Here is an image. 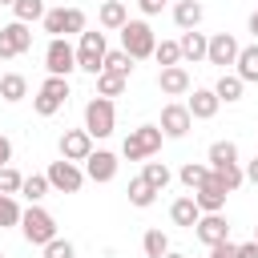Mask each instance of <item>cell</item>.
Instances as JSON below:
<instances>
[{"label":"cell","mask_w":258,"mask_h":258,"mask_svg":"<svg viewBox=\"0 0 258 258\" xmlns=\"http://www.w3.org/2000/svg\"><path fill=\"white\" fill-rule=\"evenodd\" d=\"M20 234H24L28 246H48V242L56 238V218H52L40 202H32V206L24 210V218H20Z\"/></svg>","instance_id":"6da1fadb"},{"label":"cell","mask_w":258,"mask_h":258,"mask_svg":"<svg viewBox=\"0 0 258 258\" xmlns=\"http://www.w3.org/2000/svg\"><path fill=\"white\" fill-rule=\"evenodd\" d=\"M161 125H137V129H129V137H125V145H121V157L125 161H149L157 149H161Z\"/></svg>","instance_id":"7a4b0ae2"},{"label":"cell","mask_w":258,"mask_h":258,"mask_svg":"<svg viewBox=\"0 0 258 258\" xmlns=\"http://www.w3.org/2000/svg\"><path fill=\"white\" fill-rule=\"evenodd\" d=\"M105 52H109V44H105V32H81V44H77V69L81 73H89V77H97L101 69H105Z\"/></svg>","instance_id":"3957f363"},{"label":"cell","mask_w":258,"mask_h":258,"mask_svg":"<svg viewBox=\"0 0 258 258\" xmlns=\"http://www.w3.org/2000/svg\"><path fill=\"white\" fill-rule=\"evenodd\" d=\"M121 48H125L133 60H145V56H153L157 36H153V28H149L145 20H129V24L121 28Z\"/></svg>","instance_id":"277c9868"},{"label":"cell","mask_w":258,"mask_h":258,"mask_svg":"<svg viewBox=\"0 0 258 258\" xmlns=\"http://www.w3.org/2000/svg\"><path fill=\"white\" fill-rule=\"evenodd\" d=\"M40 24H44V32H48V36H81L89 20H85V12H81V8H48Z\"/></svg>","instance_id":"5b68a950"},{"label":"cell","mask_w":258,"mask_h":258,"mask_svg":"<svg viewBox=\"0 0 258 258\" xmlns=\"http://www.w3.org/2000/svg\"><path fill=\"white\" fill-rule=\"evenodd\" d=\"M85 129L93 137H109L117 129V109H113V97H93L85 105Z\"/></svg>","instance_id":"8992f818"},{"label":"cell","mask_w":258,"mask_h":258,"mask_svg":"<svg viewBox=\"0 0 258 258\" xmlns=\"http://www.w3.org/2000/svg\"><path fill=\"white\" fill-rule=\"evenodd\" d=\"M44 69H48V77H69V73L77 69V48L69 44V36H48Z\"/></svg>","instance_id":"52a82bcc"},{"label":"cell","mask_w":258,"mask_h":258,"mask_svg":"<svg viewBox=\"0 0 258 258\" xmlns=\"http://www.w3.org/2000/svg\"><path fill=\"white\" fill-rule=\"evenodd\" d=\"M64 101H69V77H48L40 85V93L32 97V109H36V117H52V113H60Z\"/></svg>","instance_id":"ba28073f"},{"label":"cell","mask_w":258,"mask_h":258,"mask_svg":"<svg viewBox=\"0 0 258 258\" xmlns=\"http://www.w3.org/2000/svg\"><path fill=\"white\" fill-rule=\"evenodd\" d=\"M32 48V28L24 20H12L0 28V60H12V56H24Z\"/></svg>","instance_id":"9c48e42d"},{"label":"cell","mask_w":258,"mask_h":258,"mask_svg":"<svg viewBox=\"0 0 258 258\" xmlns=\"http://www.w3.org/2000/svg\"><path fill=\"white\" fill-rule=\"evenodd\" d=\"M48 185L56 189V194H77L81 185H85V169L77 165V161H52L48 165Z\"/></svg>","instance_id":"30bf717a"},{"label":"cell","mask_w":258,"mask_h":258,"mask_svg":"<svg viewBox=\"0 0 258 258\" xmlns=\"http://www.w3.org/2000/svg\"><path fill=\"white\" fill-rule=\"evenodd\" d=\"M226 198H230V189H226V185H222L214 173H210V177H206V181L194 189V202H198V210H202V214H222Z\"/></svg>","instance_id":"8fae6325"},{"label":"cell","mask_w":258,"mask_h":258,"mask_svg":"<svg viewBox=\"0 0 258 258\" xmlns=\"http://www.w3.org/2000/svg\"><path fill=\"white\" fill-rule=\"evenodd\" d=\"M189 129H194V117H189V109H185L181 101H169V105L161 109V133L177 141V137H185Z\"/></svg>","instance_id":"7c38bea8"},{"label":"cell","mask_w":258,"mask_h":258,"mask_svg":"<svg viewBox=\"0 0 258 258\" xmlns=\"http://www.w3.org/2000/svg\"><path fill=\"white\" fill-rule=\"evenodd\" d=\"M93 153V133L89 129H64L60 133V157L64 161H85Z\"/></svg>","instance_id":"4fadbf2b"},{"label":"cell","mask_w":258,"mask_h":258,"mask_svg":"<svg viewBox=\"0 0 258 258\" xmlns=\"http://www.w3.org/2000/svg\"><path fill=\"white\" fill-rule=\"evenodd\" d=\"M85 177L89 181H113L117 177V153H109V149H93L89 157H85Z\"/></svg>","instance_id":"5bb4252c"},{"label":"cell","mask_w":258,"mask_h":258,"mask_svg":"<svg viewBox=\"0 0 258 258\" xmlns=\"http://www.w3.org/2000/svg\"><path fill=\"white\" fill-rule=\"evenodd\" d=\"M194 234H198V242L218 246V242H226V238H230V222H226L222 214H202V218H198V226H194Z\"/></svg>","instance_id":"9a60e30c"},{"label":"cell","mask_w":258,"mask_h":258,"mask_svg":"<svg viewBox=\"0 0 258 258\" xmlns=\"http://www.w3.org/2000/svg\"><path fill=\"white\" fill-rule=\"evenodd\" d=\"M238 48H242V44H238L230 32H214V36H210V52H206V60L226 69V64H234V60H238Z\"/></svg>","instance_id":"2e32d148"},{"label":"cell","mask_w":258,"mask_h":258,"mask_svg":"<svg viewBox=\"0 0 258 258\" xmlns=\"http://www.w3.org/2000/svg\"><path fill=\"white\" fill-rule=\"evenodd\" d=\"M157 89H161L165 97H185V93L194 89V81H189V73H185L181 64H169V69L157 73Z\"/></svg>","instance_id":"e0dca14e"},{"label":"cell","mask_w":258,"mask_h":258,"mask_svg":"<svg viewBox=\"0 0 258 258\" xmlns=\"http://www.w3.org/2000/svg\"><path fill=\"white\" fill-rule=\"evenodd\" d=\"M185 109H189V117H194V121H210V117L222 109V101H218V93H214V89H189Z\"/></svg>","instance_id":"ac0fdd59"},{"label":"cell","mask_w":258,"mask_h":258,"mask_svg":"<svg viewBox=\"0 0 258 258\" xmlns=\"http://www.w3.org/2000/svg\"><path fill=\"white\" fill-rule=\"evenodd\" d=\"M97 24H101L105 32H121V28L129 24V8H125L121 0H105V4L97 8Z\"/></svg>","instance_id":"d6986e66"},{"label":"cell","mask_w":258,"mask_h":258,"mask_svg":"<svg viewBox=\"0 0 258 258\" xmlns=\"http://www.w3.org/2000/svg\"><path fill=\"white\" fill-rule=\"evenodd\" d=\"M181 60H189V64H198V60H206V52H210V36L206 32H198V28H189V32H181Z\"/></svg>","instance_id":"ffe728a7"},{"label":"cell","mask_w":258,"mask_h":258,"mask_svg":"<svg viewBox=\"0 0 258 258\" xmlns=\"http://www.w3.org/2000/svg\"><path fill=\"white\" fill-rule=\"evenodd\" d=\"M202 16H206V8H202L198 0H177V4H173V24H177L181 32L198 28V24H202Z\"/></svg>","instance_id":"44dd1931"},{"label":"cell","mask_w":258,"mask_h":258,"mask_svg":"<svg viewBox=\"0 0 258 258\" xmlns=\"http://www.w3.org/2000/svg\"><path fill=\"white\" fill-rule=\"evenodd\" d=\"M169 218H173V226H181V230H194V226H198V218H202V210H198L194 194H189V198H177V202L169 206Z\"/></svg>","instance_id":"7402d4cb"},{"label":"cell","mask_w":258,"mask_h":258,"mask_svg":"<svg viewBox=\"0 0 258 258\" xmlns=\"http://www.w3.org/2000/svg\"><path fill=\"white\" fill-rule=\"evenodd\" d=\"M242 89H246V81H242L238 73H222V77H218V85H214V93H218V101H222V105L242 101Z\"/></svg>","instance_id":"603a6c76"},{"label":"cell","mask_w":258,"mask_h":258,"mask_svg":"<svg viewBox=\"0 0 258 258\" xmlns=\"http://www.w3.org/2000/svg\"><path fill=\"white\" fill-rule=\"evenodd\" d=\"M234 64H238V77H242L246 85H254V81H258V40L246 44V48H238V60H234Z\"/></svg>","instance_id":"cb8c5ba5"},{"label":"cell","mask_w":258,"mask_h":258,"mask_svg":"<svg viewBox=\"0 0 258 258\" xmlns=\"http://www.w3.org/2000/svg\"><path fill=\"white\" fill-rule=\"evenodd\" d=\"M125 194H129V206H137V210H149V206L157 202V189H153V185H149L145 177H133Z\"/></svg>","instance_id":"d4e9b609"},{"label":"cell","mask_w":258,"mask_h":258,"mask_svg":"<svg viewBox=\"0 0 258 258\" xmlns=\"http://www.w3.org/2000/svg\"><path fill=\"white\" fill-rule=\"evenodd\" d=\"M0 97H4L8 105L24 101V97H28V81H24L20 73H4V77H0Z\"/></svg>","instance_id":"484cf974"},{"label":"cell","mask_w":258,"mask_h":258,"mask_svg":"<svg viewBox=\"0 0 258 258\" xmlns=\"http://www.w3.org/2000/svg\"><path fill=\"white\" fill-rule=\"evenodd\" d=\"M210 169H214V177H218V181H222L230 194H234V189L246 181V169H242L238 161H222V165H210Z\"/></svg>","instance_id":"4316f807"},{"label":"cell","mask_w":258,"mask_h":258,"mask_svg":"<svg viewBox=\"0 0 258 258\" xmlns=\"http://www.w3.org/2000/svg\"><path fill=\"white\" fill-rule=\"evenodd\" d=\"M129 85V77L121 73H97V97H121Z\"/></svg>","instance_id":"83f0119b"},{"label":"cell","mask_w":258,"mask_h":258,"mask_svg":"<svg viewBox=\"0 0 258 258\" xmlns=\"http://www.w3.org/2000/svg\"><path fill=\"white\" fill-rule=\"evenodd\" d=\"M141 177H145V181H149V185H153L157 194H161V189H165V185L173 181V173H169V165H165V161H145Z\"/></svg>","instance_id":"f1b7e54d"},{"label":"cell","mask_w":258,"mask_h":258,"mask_svg":"<svg viewBox=\"0 0 258 258\" xmlns=\"http://www.w3.org/2000/svg\"><path fill=\"white\" fill-rule=\"evenodd\" d=\"M210 173H214V169H210V165H202V161H185V165L177 169V177H181V185H185V189H198Z\"/></svg>","instance_id":"f546056e"},{"label":"cell","mask_w":258,"mask_h":258,"mask_svg":"<svg viewBox=\"0 0 258 258\" xmlns=\"http://www.w3.org/2000/svg\"><path fill=\"white\" fill-rule=\"evenodd\" d=\"M141 250H145V258H165V254H169V238H165L161 230H145Z\"/></svg>","instance_id":"4dcf8cb0"},{"label":"cell","mask_w":258,"mask_h":258,"mask_svg":"<svg viewBox=\"0 0 258 258\" xmlns=\"http://www.w3.org/2000/svg\"><path fill=\"white\" fill-rule=\"evenodd\" d=\"M12 12H16V20H24V24H36V20H44V0H16L12 4Z\"/></svg>","instance_id":"1f68e13d"},{"label":"cell","mask_w":258,"mask_h":258,"mask_svg":"<svg viewBox=\"0 0 258 258\" xmlns=\"http://www.w3.org/2000/svg\"><path fill=\"white\" fill-rule=\"evenodd\" d=\"M20 218H24V210L16 206V194H0V230L20 226Z\"/></svg>","instance_id":"d6a6232c"},{"label":"cell","mask_w":258,"mask_h":258,"mask_svg":"<svg viewBox=\"0 0 258 258\" xmlns=\"http://www.w3.org/2000/svg\"><path fill=\"white\" fill-rule=\"evenodd\" d=\"M101 73H121V77H129V73H133V56H129L125 48L105 52V69H101Z\"/></svg>","instance_id":"836d02e7"},{"label":"cell","mask_w":258,"mask_h":258,"mask_svg":"<svg viewBox=\"0 0 258 258\" xmlns=\"http://www.w3.org/2000/svg\"><path fill=\"white\" fill-rule=\"evenodd\" d=\"M48 189H52V185H48V173H32V177H24V185H20V194L28 198V206H32V202H40Z\"/></svg>","instance_id":"e575fe53"},{"label":"cell","mask_w":258,"mask_h":258,"mask_svg":"<svg viewBox=\"0 0 258 258\" xmlns=\"http://www.w3.org/2000/svg\"><path fill=\"white\" fill-rule=\"evenodd\" d=\"M153 60H157L161 69H169V64H181V44H177V40H161V44L153 48Z\"/></svg>","instance_id":"d590c367"},{"label":"cell","mask_w":258,"mask_h":258,"mask_svg":"<svg viewBox=\"0 0 258 258\" xmlns=\"http://www.w3.org/2000/svg\"><path fill=\"white\" fill-rule=\"evenodd\" d=\"M222 161H238V145L234 141H214L210 145V165H222Z\"/></svg>","instance_id":"8d00e7d4"},{"label":"cell","mask_w":258,"mask_h":258,"mask_svg":"<svg viewBox=\"0 0 258 258\" xmlns=\"http://www.w3.org/2000/svg\"><path fill=\"white\" fill-rule=\"evenodd\" d=\"M24 185V173H16L12 165H0V194H20Z\"/></svg>","instance_id":"74e56055"},{"label":"cell","mask_w":258,"mask_h":258,"mask_svg":"<svg viewBox=\"0 0 258 258\" xmlns=\"http://www.w3.org/2000/svg\"><path fill=\"white\" fill-rule=\"evenodd\" d=\"M44 258H77V250H73L69 238H52V242L44 246Z\"/></svg>","instance_id":"f35d334b"},{"label":"cell","mask_w":258,"mask_h":258,"mask_svg":"<svg viewBox=\"0 0 258 258\" xmlns=\"http://www.w3.org/2000/svg\"><path fill=\"white\" fill-rule=\"evenodd\" d=\"M210 258H238V246L226 238V242H218V246H210Z\"/></svg>","instance_id":"ab89813d"},{"label":"cell","mask_w":258,"mask_h":258,"mask_svg":"<svg viewBox=\"0 0 258 258\" xmlns=\"http://www.w3.org/2000/svg\"><path fill=\"white\" fill-rule=\"evenodd\" d=\"M238 258H258V238L254 242H242L238 246Z\"/></svg>","instance_id":"60d3db41"},{"label":"cell","mask_w":258,"mask_h":258,"mask_svg":"<svg viewBox=\"0 0 258 258\" xmlns=\"http://www.w3.org/2000/svg\"><path fill=\"white\" fill-rule=\"evenodd\" d=\"M8 161H12V141L0 133V165H8Z\"/></svg>","instance_id":"b9f144b4"},{"label":"cell","mask_w":258,"mask_h":258,"mask_svg":"<svg viewBox=\"0 0 258 258\" xmlns=\"http://www.w3.org/2000/svg\"><path fill=\"white\" fill-rule=\"evenodd\" d=\"M137 4H141V12H145V16H153V12H161V4H165V0H137Z\"/></svg>","instance_id":"7bdbcfd3"},{"label":"cell","mask_w":258,"mask_h":258,"mask_svg":"<svg viewBox=\"0 0 258 258\" xmlns=\"http://www.w3.org/2000/svg\"><path fill=\"white\" fill-rule=\"evenodd\" d=\"M246 181H250V185H258V157H254V161H246Z\"/></svg>","instance_id":"ee69618b"},{"label":"cell","mask_w":258,"mask_h":258,"mask_svg":"<svg viewBox=\"0 0 258 258\" xmlns=\"http://www.w3.org/2000/svg\"><path fill=\"white\" fill-rule=\"evenodd\" d=\"M250 32H254V40H258V12L250 16Z\"/></svg>","instance_id":"f6af8a7d"},{"label":"cell","mask_w":258,"mask_h":258,"mask_svg":"<svg viewBox=\"0 0 258 258\" xmlns=\"http://www.w3.org/2000/svg\"><path fill=\"white\" fill-rule=\"evenodd\" d=\"M165 258H185V254H173V250H169V254H165Z\"/></svg>","instance_id":"bcb514c9"},{"label":"cell","mask_w":258,"mask_h":258,"mask_svg":"<svg viewBox=\"0 0 258 258\" xmlns=\"http://www.w3.org/2000/svg\"><path fill=\"white\" fill-rule=\"evenodd\" d=\"M0 4H8V8H12V4H16V0H0Z\"/></svg>","instance_id":"7dc6e473"},{"label":"cell","mask_w":258,"mask_h":258,"mask_svg":"<svg viewBox=\"0 0 258 258\" xmlns=\"http://www.w3.org/2000/svg\"><path fill=\"white\" fill-rule=\"evenodd\" d=\"M254 238H258V226H254Z\"/></svg>","instance_id":"c3c4849f"},{"label":"cell","mask_w":258,"mask_h":258,"mask_svg":"<svg viewBox=\"0 0 258 258\" xmlns=\"http://www.w3.org/2000/svg\"><path fill=\"white\" fill-rule=\"evenodd\" d=\"M0 258H4V254H0Z\"/></svg>","instance_id":"681fc988"}]
</instances>
